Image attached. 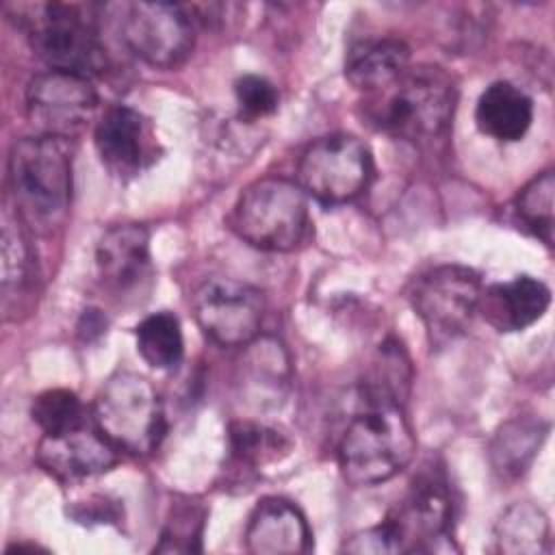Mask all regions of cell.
I'll return each mask as SVG.
<instances>
[{"label": "cell", "instance_id": "10", "mask_svg": "<svg viewBox=\"0 0 555 555\" xmlns=\"http://www.w3.org/2000/svg\"><path fill=\"white\" fill-rule=\"evenodd\" d=\"M121 39L143 63L173 69L193 50V20L180 4L132 2L126 7L121 20Z\"/></svg>", "mask_w": 555, "mask_h": 555}, {"label": "cell", "instance_id": "12", "mask_svg": "<svg viewBox=\"0 0 555 555\" xmlns=\"http://www.w3.org/2000/svg\"><path fill=\"white\" fill-rule=\"evenodd\" d=\"M392 518L408 540V551H455L451 538L453 494L442 468L423 466Z\"/></svg>", "mask_w": 555, "mask_h": 555}, {"label": "cell", "instance_id": "17", "mask_svg": "<svg viewBox=\"0 0 555 555\" xmlns=\"http://www.w3.org/2000/svg\"><path fill=\"white\" fill-rule=\"evenodd\" d=\"M548 304L551 291L542 280L516 275L509 282L481 288L477 312L496 332H520L542 319Z\"/></svg>", "mask_w": 555, "mask_h": 555}, {"label": "cell", "instance_id": "8", "mask_svg": "<svg viewBox=\"0 0 555 555\" xmlns=\"http://www.w3.org/2000/svg\"><path fill=\"white\" fill-rule=\"evenodd\" d=\"M373 178V156L353 134L334 132L306 147L297 165V184L321 204L358 197Z\"/></svg>", "mask_w": 555, "mask_h": 555}, {"label": "cell", "instance_id": "22", "mask_svg": "<svg viewBox=\"0 0 555 555\" xmlns=\"http://www.w3.org/2000/svg\"><path fill=\"white\" fill-rule=\"evenodd\" d=\"M412 386V362L397 338L379 345L362 379L366 405H401Z\"/></svg>", "mask_w": 555, "mask_h": 555}, {"label": "cell", "instance_id": "20", "mask_svg": "<svg viewBox=\"0 0 555 555\" xmlns=\"http://www.w3.org/2000/svg\"><path fill=\"white\" fill-rule=\"evenodd\" d=\"M477 128L503 143L520 141L533 121V100L516 85L496 80L488 85L475 106Z\"/></svg>", "mask_w": 555, "mask_h": 555}, {"label": "cell", "instance_id": "4", "mask_svg": "<svg viewBox=\"0 0 555 555\" xmlns=\"http://www.w3.org/2000/svg\"><path fill=\"white\" fill-rule=\"evenodd\" d=\"M230 228L256 249L293 251L310 228L308 195L295 180L280 176L254 180L238 195Z\"/></svg>", "mask_w": 555, "mask_h": 555}, {"label": "cell", "instance_id": "29", "mask_svg": "<svg viewBox=\"0 0 555 555\" xmlns=\"http://www.w3.org/2000/svg\"><path fill=\"white\" fill-rule=\"evenodd\" d=\"M345 553H356V555H390V553H405L408 551V540L403 531L399 529L397 520L388 516L384 522L369 527L364 531L353 533L347 538L340 546Z\"/></svg>", "mask_w": 555, "mask_h": 555}, {"label": "cell", "instance_id": "31", "mask_svg": "<svg viewBox=\"0 0 555 555\" xmlns=\"http://www.w3.org/2000/svg\"><path fill=\"white\" fill-rule=\"evenodd\" d=\"M102 330H106V319L98 312V310H87L82 317V325H80V334L89 340L91 334H102Z\"/></svg>", "mask_w": 555, "mask_h": 555}, {"label": "cell", "instance_id": "15", "mask_svg": "<svg viewBox=\"0 0 555 555\" xmlns=\"http://www.w3.org/2000/svg\"><path fill=\"white\" fill-rule=\"evenodd\" d=\"M93 139L102 165L117 178L137 176L158 158L152 124L130 106L108 108Z\"/></svg>", "mask_w": 555, "mask_h": 555}, {"label": "cell", "instance_id": "2", "mask_svg": "<svg viewBox=\"0 0 555 555\" xmlns=\"http://www.w3.org/2000/svg\"><path fill=\"white\" fill-rule=\"evenodd\" d=\"M455 102V82L442 67L416 65L386 89L366 95V117L399 139H434L449 128Z\"/></svg>", "mask_w": 555, "mask_h": 555}, {"label": "cell", "instance_id": "1", "mask_svg": "<svg viewBox=\"0 0 555 555\" xmlns=\"http://www.w3.org/2000/svg\"><path fill=\"white\" fill-rule=\"evenodd\" d=\"M7 182L15 217L26 225V230L52 234L69 215V141L43 134L15 141L9 152Z\"/></svg>", "mask_w": 555, "mask_h": 555}, {"label": "cell", "instance_id": "30", "mask_svg": "<svg viewBox=\"0 0 555 555\" xmlns=\"http://www.w3.org/2000/svg\"><path fill=\"white\" fill-rule=\"evenodd\" d=\"M234 98L245 119H260L275 113L280 95L273 82L262 76L245 74L234 82Z\"/></svg>", "mask_w": 555, "mask_h": 555}, {"label": "cell", "instance_id": "24", "mask_svg": "<svg viewBox=\"0 0 555 555\" xmlns=\"http://www.w3.org/2000/svg\"><path fill=\"white\" fill-rule=\"evenodd\" d=\"M228 442L232 460L245 470L260 468L271 462H280L291 451V440L262 423L256 421H234L228 427Z\"/></svg>", "mask_w": 555, "mask_h": 555}, {"label": "cell", "instance_id": "3", "mask_svg": "<svg viewBox=\"0 0 555 555\" xmlns=\"http://www.w3.org/2000/svg\"><path fill=\"white\" fill-rule=\"evenodd\" d=\"M414 451L416 438L401 405H366L340 438L338 464L347 483L366 488L401 473Z\"/></svg>", "mask_w": 555, "mask_h": 555}, {"label": "cell", "instance_id": "18", "mask_svg": "<svg viewBox=\"0 0 555 555\" xmlns=\"http://www.w3.org/2000/svg\"><path fill=\"white\" fill-rule=\"evenodd\" d=\"M2 310L7 321H17L20 312L30 306V295L37 282V262L30 247L28 230L17 217L4 215L2 221Z\"/></svg>", "mask_w": 555, "mask_h": 555}, {"label": "cell", "instance_id": "26", "mask_svg": "<svg viewBox=\"0 0 555 555\" xmlns=\"http://www.w3.org/2000/svg\"><path fill=\"white\" fill-rule=\"evenodd\" d=\"M206 525V509L197 501H178L171 505L160 540L154 546L156 553H199Z\"/></svg>", "mask_w": 555, "mask_h": 555}, {"label": "cell", "instance_id": "16", "mask_svg": "<svg viewBox=\"0 0 555 555\" xmlns=\"http://www.w3.org/2000/svg\"><path fill=\"white\" fill-rule=\"evenodd\" d=\"M245 548L254 555H301L312 548L310 527L286 499H262L245 527Z\"/></svg>", "mask_w": 555, "mask_h": 555}, {"label": "cell", "instance_id": "7", "mask_svg": "<svg viewBox=\"0 0 555 555\" xmlns=\"http://www.w3.org/2000/svg\"><path fill=\"white\" fill-rule=\"evenodd\" d=\"M479 295L481 278L464 264L431 267L418 273L405 291L434 347H444L468 330L479 306Z\"/></svg>", "mask_w": 555, "mask_h": 555}, {"label": "cell", "instance_id": "11", "mask_svg": "<svg viewBox=\"0 0 555 555\" xmlns=\"http://www.w3.org/2000/svg\"><path fill=\"white\" fill-rule=\"evenodd\" d=\"M98 108V93L89 78L43 72L26 89V117L37 134L72 139L78 134Z\"/></svg>", "mask_w": 555, "mask_h": 555}, {"label": "cell", "instance_id": "27", "mask_svg": "<svg viewBox=\"0 0 555 555\" xmlns=\"http://www.w3.org/2000/svg\"><path fill=\"white\" fill-rule=\"evenodd\" d=\"M555 176L551 169L531 178L516 197V215L546 245H553Z\"/></svg>", "mask_w": 555, "mask_h": 555}, {"label": "cell", "instance_id": "23", "mask_svg": "<svg viewBox=\"0 0 555 555\" xmlns=\"http://www.w3.org/2000/svg\"><path fill=\"white\" fill-rule=\"evenodd\" d=\"M494 548L505 555H542L548 551V518L531 501L512 503L494 525Z\"/></svg>", "mask_w": 555, "mask_h": 555}, {"label": "cell", "instance_id": "6", "mask_svg": "<svg viewBox=\"0 0 555 555\" xmlns=\"http://www.w3.org/2000/svg\"><path fill=\"white\" fill-rule=\"evenodd\" d=\"M95 427L130 455H150L158 449L167 423L154 386L130 371L106 379L93 401Z\"/></svg>", "mask_w": 555, "mask_h": 555}, {"label": "cell", "instance_id": "14", "mask_svg": "<svg viewBox=\"0 0 555 555\" xmlns=\"http://www.w3.org/2000/svg\"><path fill=\"white\" fill-rule=\"evenodd\" d=\"M37 464L59 481H78L108 473L119 462V449L95 427H74L61 434H43Z\"/></svg>", "mask_w": 555, "mask_h": 555}, {"label": "cell", "instance_id": "28", "mask_svg": "<svg viewBox=\"0 0 555 555\" xmlns=\"http://www.w3.org/2000/svg\"><path fill=\"white\" fill-rule=\"evenodd\" d=\"M30 416L43 434H61L85 425V405L76 392L65 388H50L35 397Z\"/></svg>", "mask_w": 555, "mask_h": 555}, {"label": "cell", "instance_id": "9", "mask_svg": "<svg viewBox=\"0 0 555 555\" xmlns=\"http://www.w3.org/2000/svg\"><path fill=\"white\" fill-rule=\"evenodd\" d=\"M264 310L262 291L232 278H210L193 295L197 325L221 347H247L254 343L260 334Z\"/></svg>", "mask_w": 555, "mask_h": 555}, {"label": "cell", "instance_id": "19", "mask_svg": "<svg viewBox=\"0 0 555 555\" xmlns=\"http://www.w3.org/2000/svg\"><path fill=\"white\" fill-rule=\"evenodd\" d=\"M410 67V48L397 37L358 41L345 59V76L353 89L373 95L392 85Z\"/></svg>", "mask_w": 555, "mask_h": 555}, {"label": "cell", "instance_id": "21", "mask_svg": "<svg viewBox=\"0 0 555 555\" xmlns=\"http://www.w3.org/2000/svg\"><path fill=\"white\" fill-rule=\"evenodd\" d=\"M548 425L540 418L516 416L499 427L490 442V464L501 479H518L538 455Z\"/></svg>", "mask_w": 555, "mask_h": 555}, {"label": "cell", "instance_id": "5", "mask_svg": "<svg viewBox=\"0 0 555 555\" xmlns=\"http://www.w3.org/2000/svg\"><path fill=\"white\" fill-rule=\"evenodd\" d=\"M35 54L52 69L82 78L106 72L108 56L100 41L93 17L82 7L67 2L37 4L28 17H22Z\"/></svg>", "mask_w": 555, "mask_h": 555}, {"label": "cell", "instance_id": "13", "mask_svg": "<svg viewBox=\"0 0 555 555\" xmlns=\"http://www.w3.org/2000/svg\"><path fill=\"white\" fill-rule=\"evenodd\" d=\"M95 267L111 295L132 297L147 293L154 278L147 230L139 223L108 228L95 247Z\"/></svg>", "mask_w": 555, "mask_h": 555}, {"label": "cell", "instance_id": "25", "mask_svg": "<svg viewBox=\"0 0 555 555\" xmlns=\"http://www.w3.org/2000/svg\"><path fill=\"white\" fill-rule=\"evenodd\" d=\"M137 351L141 358L158 371H173L184 356L182 327L176 314L160 310L145 317L137 330Z\"/></svg>", "mask_w": 555, "mask_h": 555}]
</instances>
